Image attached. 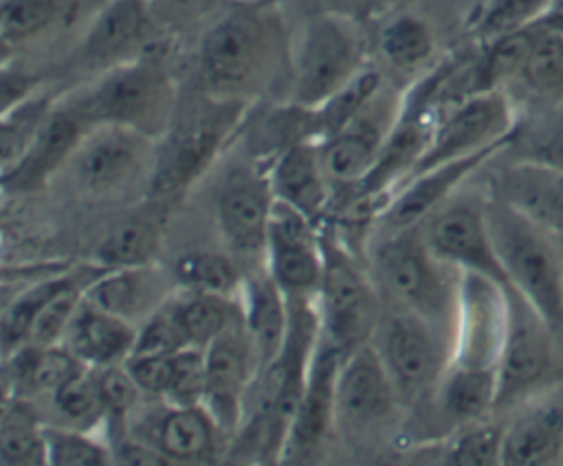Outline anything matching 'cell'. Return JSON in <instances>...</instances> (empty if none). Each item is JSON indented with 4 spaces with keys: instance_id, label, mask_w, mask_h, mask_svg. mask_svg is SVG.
<instances>
[{
    "instance_id": "cell-1",
    "label": "cell",
    "mask_w": 563,
    "mask_h": 466,
    "mask_svg": "<svg viewBox=\"0 0 563 466\" xmlns=\"http://www.w3.org/2000/svg\"><path fill=\"white\" fill-rule=\"evenodd\" d=\"M292 73V46L273 0L231 4L198 44L200 90L255 103Z\"/></svg>"
},
{
    "instance_id": "cell-2",
    "label": "cell",
    "mask_w": 563,
    "mask_h": 466,
    "mask_svg": "<svg viewBox=\"0 0 563 466\" xmlns=\"http://www.w3.org/2000/svg\"><path fill=\"white\" fill-rule=\"evenodd\" d=\"M253 103L213 97L205 90L180 103L174 123L156 145V163L147 187L152 202L180 200L229 147Z\"/></svg>"
},
{
    "instance_id": "cell-3",
    "label": "cell",
    "mask_w": 563,
    "mask_h": 466,
    "mask_svg": "<svg viewBox=\"0 0 563 466\" xmlns=\"http://www.w3.org/2000/svg\"><path fill=\"white\" fill-rule=\"evenodd\" d=\"M68 101L90 125L112 123L161 141L180 108L178 84L154 48L130 62L101 70Z\"/></svg>"
},
{
    "instance_id": "cell-4",
    "label": "cell",
    "mask_w": 563,
    "mask_h": 466,
    "mask_svg": "<svg viewBox=\"0 0 563 466\" xmlns=\"http://www.w3.org/2000/svg\"><path fill=\"white\" fill-rule=\"evenodd\" d=\"M374 273L389 303L420 314L455 343L462 270L431 251L422 224L389 231L374 248Z\"/></svg>"
},
{
    "instance_id": "cell-5",
    "label": "cell",
    "mask_w": 563,
    "mask_h": 466,
    "mask_svg": "<svg viewBox=\"0 0 563 466\" xmlns=\"http://www.w3.org/2000/svg\"><path fill=\"white\" fill-rule=\"evenodd\" d=\"M484 211L510 288L563 336V255L550 242L552 233L495 196Z\"/></svg>"
},
{
    "instance_id": "cell-6",
    "label": "cell",
    "mask_w": 563,
    "mask_h": 466,
    "mask_svg": "<svg viewBox=\"0 0 563 466\" xmlns=\"http://www.w3.org/2000/svg\"><path fill=\"white\" fill-rule=\"evenodd\" d=\"M365 40L358 20L321 11L312 15L292 46L288 101L319 108L365 68Z\"/></svg>"
},
{
    "instance_id": "cell-7",
    "label": "cell",
    "mask_w": 563,
    "mask_h": 466,
    "mask_svg": "<svg viewBox=\"0 0 563 466\" xmlns=\"http://www.w3.org/2000/svg\"><path fill=\"white\" fill-rule=\"evenodd\" d=\"M156 145L132 127L90 125L59 174L88 198H119L139 185L150 187Z\"/></svg>"
},
{
    "instance_id": "cell-8",
    "label": "cell",
    "mask_w": 563,
    "mask_h": 466,
    "mask_svg": "<svg viewBox=\"0 0 563 466\" xmlns=\"http://www.w3.org/2000/svg\"><path fill=\"white\" fill-rule=\"evenodd\" d=\"M321 242L323 277L317 295L321 334L347 354L374 339L383 303L345 244L323 231Z\"/></svg>"
},
{
    "instance_id": "cell-9",
    "label": "cell",
    "mask_w": 563,
    "mask_h": 466,
    "mask_svg": "<svg viewBox=\"0 0 563 466\" xmlns=\"http://www.w3.org/2000/svg\"><path fill=\"white\" fill-rule=\"evenodd\" d=\"M374 345L398 398H420L438 387L453 358V341L420 314L389 303L383 308Z\"/></svg>"
},
{
    "instance_id": "cell-10",
    "label": "cell",
    "mask_w": 563,
    "mask_h": 466,
    "mask_svg": "<svg viewBox=\"0 0 563 466\" xmlns=\"http://www.w3.org/2000/svg\"><path fill=\"white\" fill-rule=\"evenodd\" d=\"M508 297L506 334L497 360L495 409L519 407L552 385L554 332L515 290Z\"/></svg>"
},
{
    "instance_id": "cell-11",
    "label": "cell",
    "mask_w": 563,
    "mask_h": 466,
    "mask_svg": "<svg viewBox=\"0 0 563 466\" xmlns=\"http://www.w3.org/2000/svg\"><path fill=\"white\" fill-rule=\"evenodd\" d=\"M517 130L512 103L501 88L471 95L440 114L431 143L411 176L493 145H510Z\"/></svg>"
},
{
    "instance_id": "cell-12",
    "label": "cell",
    "mask_w": 563,
    "mask_h": 466,
    "mask_svg": "<svg viewBox=\"0 0 563 466\" xmlns=\"http://www.w3.org/2000/svg\"><path fill=\"white\" fill-rule=\"evenodd\" d=\"M275 191L268 163L255 158L235 163L220 180L216 218L220 235L235 259H264Z\"/></svg>"
},
{
    "instance_id": "cell-13",
    "label": "cell",
    "mask_w": 563,
    "mask_h": 466,
    "mask_svg": "<svg viewBox=\"0 0 563 466\" xmlns=\"http://www.w3.org/2000/svg\"><path fill=\"white\" fill-rule=\"evenodd\" d=\"M205 398L202 407L216 420L229 448L242 426L251 387L260 363L242 319L205 347Z\"/></svg>"
},
{
    "instance_id": "cell-14",
    "label": "cell",
    "mask_w": 563,
    "mask_h": 466,
    "mask_svg": "<svg viewBox=\"0 0 563 466\" xmlns=\"http://www.w3.org/2000/svg\"><path fill=\"white\" fill-rule=\"evenodd\" d=\"M264 270L286 297L317 299L323 277L321 229L295 207L275 198Z\"/></svg>"
},
{
    "instance_id": "cell-15",
    "label": "cell",
    "mask_w": 563,
    "mask_h": 466,
    "mask_svg": "<svg viewBox=\"0 0 563 466\" xmlns=\"http://www.w3.org/2000/svg\"><path fill=\"white\" fill-rule=\"evenodd\" d=\"M400 110L402 95L383 81L367 103L336 134L321 143V158L332 187H354L367 176Z\"/></svg>"
},
{
    "instance_id": "cell-16",
    "label": "cell",
    "mask_w": 563,
    "mask_h": 466,
    "mask_svg": "<svg viewBox=\"0 0 563 466\" xmlns=\"http://www.w3.org/2000/svg\"><path fill=\"white\" fill-rule=\"evenodd\" d=\"M141 409V407H139ZM128 422V433L150 444L167 464H209L229 453V440L202 404H169L139 413Z\"/></svg>"
},
{
    "instance_id": "cell-17",
    "label": "cell",
    "mask_w": 563,
    "mask_h": 466,
    "mask_svg": "<svg viewBox=\"0 0 563 466\" xmlns=\"http://www.w3.org/2000/svg\"><path fill=\"white\" fill-rule=\"evenodd\" d=\"M422 233L431 251L462 273L486 277L512 290L490 237L484 204L455 200L442 204L422 222Z\"/></svg>"
},
{
    "instance_id": "cell-18",
    "label": "cell",
    "mask_w": 563,
    "mask_h": 466,
    "mask_svg": "<svg viewBox=\"0 0 563 466\" xmlns=\"http://www.w3.org/2000/svg\"><path fill=\"white\" fill-rule=\"evenodd\" d=\"M343 352L330 343L323 334L319 336L308 380L297 404L282 462L284 464H308L314 462L330 437L336 431V376L343 360Z\"/></svg>"
},
{
    "instance_id": "cell-19",
    "label": "cell",
    "mask_w": 563,
    "mask_h": 466,
    "mask_svg": "<svg viewBox=\"0 0 563 466\" xmlns=\"http://www.w3.org/2000/svg\"><path fill=\"white\" fill-rule=\"evenodd\" d=\"M506 321V290L486 277L462 273L451 365L497 369Z\"/></svg>"
},
{
    "instance_id": "cell-20",
    "label": "cell",
    "mask_w": 563,
    "mask_h": 466,
    "mask_svg": "<svg viewBox=\"0 0 563 466\" xmlns=\"http://www.w3.org/2000/svg\"><path fill=\"white\" fill-rule=\"evenodd\" d=\"M398 391L374 341L347 352L336 376V431L358 433L380 424Z\"/></svg>"
},
{
    "instance_id": "cell-21",
    "label": "cell",
    "mask_w": 563,
    "mask_h": 466,
    "mask_svg": "<svg viewBox=\"0 0 563 466\" xmlns=\"http://www.w3.org/2000/svg\"><path fill=\"white\" fill-rule=\"evenodd\" d=\"M154 31L152 0H106L81 40L79 57L106 70L152 51Z\"/></svg>"
},
{
    "instance_id": "cell-22",
    "label": "cell",
    "mask_w": 563,
    "mask_h": 466,
    "mask_svg": "<svg viewBox=\"0 0 563 466\" xmlns=\"http://www.w3.org/2000/svg\"><path fill=\"white\" fill-rule=\"evenodd\" d=\"M90 123L81 112L59 97L42 130L24 152V156L7 171H2V187L9 193H33L46 187L57 176Z\"/></svg>"
},
{
    "instance_id": "cell-23",
    "label": "cell",
    "mask_w": 563,
    "mask_h": 466,
    "mask_svg": "<svg viewBox=\"0 0 563 466\" xmlns=\"http://www.w3.org/2000/svg\"><path fill=\"white\" fill-rule=\"evenodd\" d=\"M512 145V143H510ZM510 145H493L482 152L468 154L457 160L442 163L427 171H420L407 178L396 193L389 198L387 207L383 209L380 218L387 231H400L420 226L433 211L449 202L451 193L473 174L477 171L488 158Z\"/></svg>"
},
{
    "instance_id": "cell-24",
    "label": "cell",
    "mask_w": 563,
    "mask_h": 466,
    "mask_svg": "<svg viewBox=\"0 0 563 466\" xmlns=\"http://www.w3.org/2000/svg\"><path fill=\"white\" fill-rule=\"evenodd\" d=\"M178 292L176 275L154 264L99 270L84 288V299L136 328Z\"/></svg>"
},
{
    "instance_id": "cell-25",
    "label": "cell",
    "mask_w": 563,
    "mask_h": 466,
    "mask_svg": "<svg viewBox=\"0 0 563 466\" xmlns=\"http://www.w3.org/2000/svg\"><path fill=\"white\" fill-rule=\"evenodd\" d=\"M563 455V389H543L504 424L501 466H548Z\"/></svg>"
},
{
    "instance_id": "cell-26",
    "label": "cell",
    "mask_w": 563,
    "mask_h": 466,
    "mask_svg": "<svg viewBox=\"0 0 563 466\" xmlns=\"http://www.w3.org/2000/svg\"><path fill=\"white\" fill-rule=\"evenodd\" d=\"M268 176L277 200L321 224L334 187L325 174L319 143L299 141L284 147L268 160Z\"/></svg>"
},
{
    "instance_id": "cell-27",
    "label": "cell",
    "mask_w": 563,
    "mask_h": 466,
    "mask_svg": "<svg viewBox=\"0 0 563 466\" xmlns=\"http://www.w3.org/2000/svg\"><path fill=\"white\" fill-rule=\"evenodd\" d=\"M493 196L508 202L550 233L563 235V171L528 160L499 169Z\"/></svg>"
},
{
    "instance_id": "cell-28",
    "label": "cell",
    "mask_w": 563,
    "mask_h": 466,
    "mask_svg": "<svg viewBox=\"0 0 563 466\" xmlns=\"http://www.w3.org/2000/svg\"><path fill=\"white\" fill-rule=\"evenodd\" d=\"M136 325L81 299L64 339V345L79 363L99 369L121 365L136 343Z\"/></svg>"
},
{
    "instance_id": "cell-29",
    "label": "cell",
    "mask_w": 563,
    "mask_h": 466,
    "mask_svg": "<svg viewBox=\"0 0 563 466\" xmlns=\"http://www.w3.org/2000/svg\"><path fill=\"white\" fill-rule=\"evenodd\" d=\"M240 308L242 323L253 343L260 371L266 369L277 354L282 352L286 330H288V301L286 295L277 288L271 275L253 273L244 275V284L240 290Z\"/></svg>"
},
{
    "instance_id": "cell-30",
    "label": "cell",
    "mask_w": 563,
    "mask_h": 466,
    "mask_svg": "<svg viewBox=\"0 0 563 466\" xmlns=\"http://www.w3.org/2000/svg\"><path fill=\"white\" fill-rule=\"evenodd\" d=\"M163 209L165 204L152 202V207L114 222L95 244L90 266L112 270L154 264L163 240Z\"/></svg>"
},
{
    "instance_id": "cell-31",
    "label": "cell",
    "mask_w": 563,
    "mask_h": 466,
    "mask_svg": "<svg viewBox=\"0 0 563 466\" xmlns=\"http://www.w3.org/2000/svg\"><path fill=\"white\" fill-rule=\"evenodd\" d=\"M7 389L4 393L31 398L40 393L53 396L64 382L86 369L64 345L24 343L4 356Z\"/></svg>"
},
{
    "instance_id": "cell-32",
    "label": "cell",
    "mask_w": 563,
    "mask_h": 466,
    "mask_svg": "<svg viewBox=\"0 0 563 466\" xmlns=\"http://www.w3.org/2000/svg\"><path fill=\"white\" fill-rule=\"evenodd\" d=\"M438 400L444 415L457 426L484 420L495 411L497 369L449 365L438 385Z\"/></svg>"
},
{
    "instance_id": "cell-33",
    "label": "cell",
    "mask_w": 563,
    "mask_h": 466,
    "mask_svg": "<svg viewBox=\"0 0 563 466\" xmlns=\"http://www.w3.org/2000/svg\"><path fill=\"white\" fill-rule=\"evenodd\" d=\"M44 422L29 398L4 393L0 418V459L9 466H46Z\"/></svg>"
},
{
    "instance_id": "cell-34",
    "label": "cell",
    "mask_w": 563,
    "mask_h": 466,
    "mask_svg": "<svg viewBox=\"0 0 563 466\" xmlns=\"http://www.w3.org/2000/svg\"><path fill=\"white\" fill-rule=\"evenodd\" d=\"M174 308L183 332L194 347H207L224 330L242 319L240 297L180 290L174 295Z\"/></svg>"
},
{
    "instance_id": "cell-35",
    "label": "cell",
    "mask_w": 563,
    "mask_h": 466,
    "mask_svg": "<svg viewBox=\"0 0 563 466\" xmlns=\"http://www.w3.org/2000/svg\"><path fill=\"white\" fill-rule=\"evenodd\" d=\"M57 99L59 97L40 88L26 99L9 108H2V119H0L2 171L11 169L24 156V152L42 130L44 121L53 112Z\"/></svg>"
},
{
    "instance_id": "cell-36",
    "label": "cell",
    "mask_w": 563,
    "mask_h": 466,
    "mask_svg": "<svg viewBox=\"0 0 563 466\" xmlns=\"http://www.w3.org/2000/svg\"><path fill=\"white\" fill-rule=\"evenodd\" d=\"M378 46L383 57L405 73L429 64L435 53V37L427 20L413 13H402L383 26Z\"/></svg>"
},
{
    "instance_id": "cell-37",
    "label": "cell",
    "mask_w": 563,
    "mask_h": 466,
    "mask_svg": "<svg viewBox=\"0 0 563 466\" xmlns=\"http://www.w3.org/2000/svg\"><path fill=\"white\" fill-rule=\"evenodd\" d=\"M176 281L180 290L222 295V297H240L244 275H240L233 255L196 251L187 253L178 259L174 268Z\"/></svg>"
},
{
    "instance_id": "cell-38",
    "label": "cell",
    "mask_w": 563,
    "mask_h": 466,
    "mask_svg": "<svg viewBox=\"0 0 563 466\" xmlns=\"http://www.w3.org/2000/svg\"><path fill=\"white\" fill-rule=\"evenodd\" d=\"M556 0H484L471 18V33L479 44L543 22Z\"/></svg>"
},
{
    "instance_id": "cell-39",
    "label": "cell",
    "mask_w": 563,
    "mask_h": 466,
    "mask_svg": "<svg viewBox=\"0 0 563 466\" xmlns=\"http://www.w3.org/2000/svg\"><path fill=\"white\" fill-rule=\"evenodd\" d=\"M528 90L541 97L563 95V31L539 24L519 77Z\"/></svg>"
},
{
    "instance_id": "cell-40",
    "label": "cell",
    "mask_w": 563,
    "mask_h": 466,
    "mask_svg": "<svg viewBox=\"0 0 563 466\" xmlns=\"http://www.w3.org/2000/svg\"><path fill=\"white\" fill-rule=\"evenodd\" d=\"M75 275L73 273H59L53 277H44L42 281L24 288L11 303H7L2 312V354H11L13 350L22 347L29 343L31 330L46 306V301L62 288L66 286Z\"/></svg>"
},
{
    "instance_id": "cell-41",
    "label": "cell",
    "mask_w": 563,
    "mask_h": 466,
    "mask_svg": "<svg viewBox=\"0 0 563 466\" xmlns=\"http://www.w3.org/2000/svg\"><path fill=\"white\" fill-rule=\"evenodd\" d=\"M46 466H106L114 464L108 440H99L92 431L70 424H46Z\"/></svg>"
},
{
    "instance_id": "cell-42",
    "label": "cell",
    "mask_w": 563,
    "mask_h": 466,
    "mask_svg": "<svg viewBox=\"0 0 563 466\" xmlns=\"http://www.w3.org/2000/svg\"><path fill=\"white\" fill-rule=\"evenodd\" d=\"M504 424L475 420L462 424L453 437L440 446V464L449 466H501Z\"/></svg>"
},
{
    "instance_id": "cell-43",
    "label": "cell",
    "mask_w": 563,
    "mask_h": 466,
    "mask_svg": "<svg viewBox=\"0 0 563 466\" xmlns=\"http://www.w3.org/2000/svg\"><path fill=\"white\" fill-rule=\"evenodd\" d=\"M64 0H2L0 40L4 48L20 46L48 31L62 15Z\"/></svg>"
},
{
    "instance_id": "cell-44",
    "label": "cell",
    "mask_w": 563,
    "mask_h": 466,
    "mask_svg": "<svg viewBox=\"0 0 563 466\" xmlns=\"http://www.w3.org/2000/svg\"><path fill=\"white\" fill-rule=\"evenodd\" d=\"M55 409L70 426L92 431L97 424H106V407L97 382V371L86 367L68 382H64L51 396Z\"/></svg>"
},
{
    "instance_id": "cell-45",
    "label": "cell",
    "mask_w": 563,
    "mask_h": 466,
    "mask_svg": "<svg viewBox=\"0 0 563 466\" xmlns=\"http://www.w3.org/2000/svg\"><path fill=\"white\" fill-rule=\"evenodd\" d=\"M97 275V273H95ZM92 275V277H95ZM81 279L79 275H75L66 286H62L48 301L46 306L42 308L33 330H31V336H29V343H35V345H59L77 308L81 306V299H84V288L86 284L92 279Z\"/></svg>"
},
{
    "instance_id": "cell-46",
    "label": "cell",
    "mask_w": 563,
    "mask_h": 466,
    "mask_svg": "<svg viewBox=\"0 0 563 466\" xmlns=\"http://www.w3.org/2000/svg\"><path fill=\"white\" fill-rule=\"evenodd\" d=\"M205 378V347H183L169 356L167 385L161 400L183 407L202 404Z\"/></svg>"
},
{
    "instance_id": "cell-47",
    "label": "cell",
    "mask_w": 563,
    "mask_h": 466,
    "mask_svg": "<svg viewBox=\"0 0 563 466\" xmlns=\"http://www.w3.org/2000/svg\"><path fill=\"white\" fill-rule=\"evenodd\" d=\"M183 347H191L178 321L174 297L147 317L136 330V343L130 356H169Z\"/></svg>"
},
{
    "instance_id": "cell-48",
    "label": "cell",
    "mask_w": 563,
    "mask_h": 466,
    "mask_svg": "<svg viewBox=\"0 0 563 466\" xmlns=\"http://www.w3.org/2000/svg\"><path fill=\"white\" fill-rule=\"evenodd\" d=\"M515 138L523 141L521 156L517 160H528V163H537V165L563 171V112L548 119L541 127L530 132L526 138H521L517 130Z\"/></svg>"
},
{
    "instance_id": "cell-49",
    "label": "cell",
    "mask_w": 563,
    "mask_h": 466,
    "mask_svg": "<svg viewBox=\"0 0 563 466\" xmlns=\"http://www.w3.org/2000/svg\"><path fill=\"white\" fill-rule=\"evenodd\" d=\"M40 90V79L24 70H11L9 64L2 66V108H9L29 95Z\"/></svg>"
},
{
    "instance_id": "cell-50",
    "label": "cell",
    "mask_w": 563,
    "mask_h": 466,
    "mask_svg": "<svg viewBox=\"0 0 563 466\" xmlns=\"http://www.w3.org/2000/svg\"><path fill=\"white\" fill-rule=\"evenodd\" d=\"M323 11L361 20L372 13V0H321Z\"/></svg>"
},
{
    "instance_id": "cell-51",
    "label": "cell",
    "mask_w": 563,
    "mask_h": 466,
    "mask_svg": "<svg viewBox=\"0 0 563 466\" xmlns=\"http://www.w3.org/2000/svg\"><path fill=\"white\" fill-rule=\"evenodd\" d=\"M391 0H372V13H376V11H383L387 4H389Z\"/></svg>"
},
{
    "instance_id": "cell-52",
    "label": "cell",
    "mask_w": 563,
    "mask_h": 466,
    "mask_svg": "<svg viewBox=\"0 0 563 466\" xmlns=\"http://www.w3.org/2000/svg\"><path fill=\"white\" fill-rule=\"evenodd\" d=\"M229 4H257V2H268V0H227Z\"/></svg>"
},
{
    "instance_id": "cell-53",
    "label": "cell",
    "mask_w": 563,
    "mask_h": 466,
    "mask_svg": "<svg viewBox=\"0 0 563 466\" xmlns=\"http://www.w3.org/2000/svg\"><path fill=\"white\" fill-rule=\"evenodd\" d=\"M561 255H563V248H561Z\"/></svg>"
},
{
    "instance_id": "cell-54",
    "label": "cell",
    "mask_w": 563,
    "mask_h": 466,
    "mask_svg": "<svg viewBox=\"0 0 563 466\" xmlns=\"http://www.w3.org/2000/svg\"><path fill=\"white\" fill-rule=\"evenodd\" d=\"M556 2H559V0H556Z\"/></svg>"
}]
</instances>
